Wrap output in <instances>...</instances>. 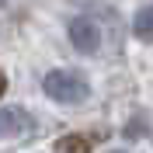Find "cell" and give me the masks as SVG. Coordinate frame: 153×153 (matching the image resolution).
<instances>
[{"label": "cell", "instance_id": "6", "mask_svg": "<svg viewBox=\"0 0 153 153\" xmlns=\"http://www.w3.org/2000/svg\"><path fill=\"white\" fill-rule=\"evenodd\" d=\"M4 91H7V76H4V70H0V97H4Z\"/></svg>", "mask_w": 153, "mask_h": 153}, {"label": "cell", "instance_id": "3", "mask_svg": "<svg viewBox=\"0 0 153 153\" xmlns=\"http://www.w3.org/2000/svg\"><path fill=\"white\" fill-rule=\"evenodd\" d=\"M31 129V118L25 108H0V139L7 136H25Z\"/></svg>", "mask_w": 153, "mask_h": 153}, {"label": "cell", "instance_id": "5", "mask_svg": "<svg viewBox=\"0 0 153 153\" xmlns=\"http://www.w3.org/2000/svg\"><path fill=\"white\" fill-rule=\"evenodd\" d=\"M91 146H94V139L91 136H63L56 143V153H91Z\"/></svg>", "mask_w": 153, "mask_h": 153}, {"label": "cell", "instance_id": "2", "mask_svg": "<svg viewBox=\"0 0 153 153\" xmlns=\"http://www.w3.org/2000/svg\"><path fill=\"white\" fill-rule=\"evenodd\" d=\"M70 42L80 52H94L101 45V31H97V25L91 18H73L70 21Z\"/></svg>", "mask_w": 153, "mask_h": 153}, {"label": "cell", "instance_id": "4", "mask_svg": "<svg viewBox=\"0 0 153 153\" xmlns=\"http://www.w3.org/2000/svg\"><path fill=\"white\" fill-rule=\"evenodd\" d=\"M132 35L143 38V42H153V4H146V7L136 10V18H132Z\"/></svg>", "mask_w": 153, "mask_h": 153}, {"label": "cell", "instance_id": "1", "mask_svg": "<svg viewBox=\"0 0 153 153\" xmlns=\"http://www.w3.org/2000/svg\"><path fill=\"white\" fill-rule=\"evenodd\" d=\"M42 91H45L52 101H63V105H80V101H87V94H91L87 80L80 73H73V70H52V73H45Z\"/></svg>", "mask_w": 153, "mask_h": 153}]
</instances>
